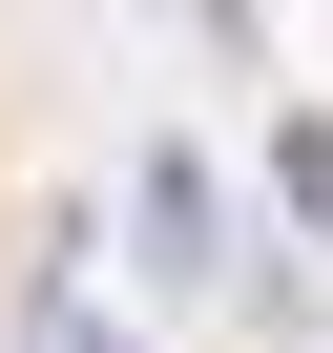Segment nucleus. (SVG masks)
Masks as SVG:
<instances>
[{
	"label": "nucleus",
	"instance_id": "obj_2",
	"mask_svg": "<svg viewBox=\"0 0 333 353\" xmlns=\"http://www.w3.org/2000/svg\"><path fill=\"white\" fill-rule=\"evenodd\" d=\"M271 208H292V229L333 250V125H271Z\"/></svg>",
	"mask_w": 333,
	"mask_h": 353
},
{
	"label": "nucleus",
	"instance_id": "obj_1",
	"mask_svg": "<svg viewBox=\"0 0 333 353\" xmlns=\"http://www.w3.org/2000/svg\"><path fill=\"white\" fill-rule=\"evenodd\" d=\"M146 270H166V291H209V270H229V250H209V166H188V145H146Z\"/></svg>",
	"mask_w": 333,
	"mask_h": 353
},
{
	"label": "nucleus",
	"instance_id": "obj_3",
	"mask_svg": "<svg viewBox=\"0 0 333 353\" xmlns=\"http://www.w3.org/2000/svg\"><path fill=\"white\" fill-rule=\"evenodd\" d=\"M42 353H125V332H84V312H42Z\"/></svg>",
	"mask_w": 333,
	"mask_h": 353
}]
</instances>
